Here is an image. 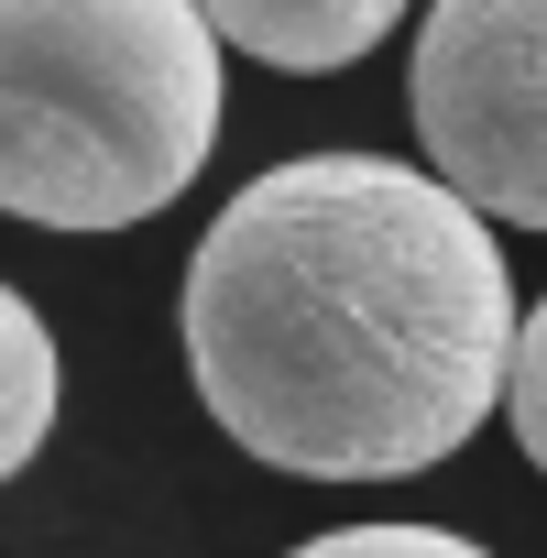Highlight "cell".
<instances>
[{"instance_id":"cell-4","label":"cell","mask_w":547,"mask_h":558,"mask_svg":"<svg viewBox=\"0 0 547 558\" xmlns=\"http://www.w3.org/2000/svg\"><path fill=\"white\" fill-rule=\"evenodd\" d=\"M197 23H208L219 45H241L252 66L340 77V66H362V56L405 23V0H197Z\"/></svg>"},{"instance_id":"cell-6","label":"cell","mask_w":547,"mask_h":558,"mask_svg":"<svg viewBox=\"0 0 547 558\" xmlns=\"http://www.w3.org/2000/svg\"><path fill=\"white\" fill-rule=\"evenodd\" d=\"M493 416H514V449L547 471V296L514 318V351H503V405Z\"/></svg>"},{"instance_id":"cell-3","label":"cell","mask_w":547,"mask_h":558,"mask_svg":"<svg viewBox=\"0 0 547 558\" xmlns=\"http://www.w3.org/2000/svg\"><path fill=\"white\" fill-rule=\"evenodd\" d=\"M405 110L471 219L547 230V0H427Z\"/></svg>"},{"instance_id":"cell-7","label":"cell","mask_w":547,"mask_h":558,"mask_svg":"<svg viewBox=\"0 0 547 558\" xmlns=\"http://www.w3.org/2000/svg\"><path fill=\"white\" fill-rule=\"evenodd\" d=\"M285 558H493V547H471L449 525H340V536H307Z\"/></svg>"},{"instance_id":"cell-1","label":"cell","mask_w":547,"mask_h":558,"mask_svg":"<svg viewBox=\"0 0 547 558\" xmlns=\"http://www.w3.org/2000/svg\"><path fill=\"white\" fill-rule=\"evenodd\" d=\"M514 274L427 165L296 154L186 263L197 405L296 482H405L503 405Z\"/></svg>"},{"instance_id":"cell-2","label":"cell","mask_w":547,"mask_h":558,"mask_svg":"<svg viewBox=\"0 0 547 558\" xmlns=\"http://www.w3.org/2000/svg\"><path fill=\"white\" fill-rule=\"evenodd\" d=\"M219 143V34L197 0H0V208L132 230Z\"/></svg>"},{"instance_id":"cell-5","label":"cell","mask_w":547,"mask_h":558,"mask_svg":"<svg viewBox=\"0 0 547 558\" xmlns=\"http://www.w3.org/2000/svg\"><path fill=\"white\" fill-rule=\"evenodd\" d=\"M56 395H66V373H56V329L34 318L23 286H0V482L45 460V438H56Z\"/></svg>"}]
</instances>
